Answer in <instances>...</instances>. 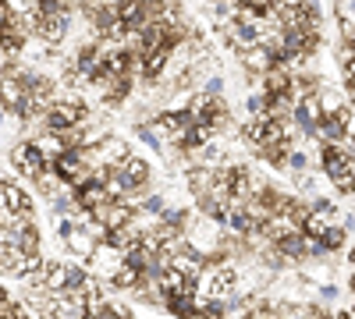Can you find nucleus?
<instances>
[{
  "instance_id": "obj_5",
  "label": "nucleus",
  "mask_w": 355,
  "mask_h": 319,
  "mask_svg": "<svg viewBox=\"0 0 355 319\" xmlns=\"http://www.w3.org/2000/svg\"><path fill=\"white\" fill-rule=\"evenodd\" d=\"M68 21H71V15L64 11V4L53 8V11H40V15H36V36H40L43 43L57 46V43L68 36Z\"/></svg>"
},
{
  "instance_id": "obj_10",
  "label": "nucleus",
  "mask_w": 355,
  "mask_h": 319,
  "mask_svg": "<svg viewBox=\"0 0 355 319\" xmlns=\"http://www.w3.org/2000/svg\"><path fill=\"white\" fill-rule=\"evenodd\" d=\"M320 107H323V118H331V113L345 110V100H341L334 89H327V93H320Z\"/></svg>"
},
{
  "instance_id": "obj_9",
  "label": "nucleus",
  "mask_w": 355,
  "mask_h": 319,
  "mask_svg": "<svg viewBox=\"0 0 355 319\" xmlns=\"http://www.w3.org/2000/svg\"><path fill=\"white\" fill-rule=\"evenodd\" d=\"M214 181H217V170H214V167H196V170H189V188H192L199 199L214 192Z\"/></svg>"
},
{
  "instance_id": "obj_16",
  "label": "nucleus",
  "mask_w": 355,
  "mask_h": 319,
  "mask_svg": "<svg viewBox=\"0 0 355 319\" xmlns=\"http://www.w3.org/2000/svg\"><path fill=\"white\" fill-rule=\"evenodd\" d=\"M15 305H11V298H8V291H0V319H4L8 312H11Z\"/></svg>"
},
{
  "instance_id": "obj_1",
  "label": "nucleus",
  "mask_w": 355,
  "mask_h": 319,
  "mask_svg": "<svg viewBox=\"0 0 355 319\" xmlns=\"http://www.w3.org/2000/svg\"><path fill=\"white\" fill-rule=\"evenodd\" d=\"M323 170H327V178L338 185V192H355V156H348L341 146H327L323 142Z\"/></svg>"
},
{
  "instance_id": "obj_15",
  "label": "nucleus",
  "mask_w": 355,
  "mask_h": 319,
  "mask_svg": "<svg viewBox=\"0 0 355 319\" xmlns=\"http://www.w3.org/2000/svg\"><path fill=\"white\" fill-rule=\"evenodd\" d=\"M306 163H309V160H306V153H299V149H291V153H288V167H291V170H299V174H302V170H306Z\"/></svg>"
},
{
  "instance_id": "obj_7",
  "label": "nucleus",
  "mask_w": 355,
  "mask_h": 319,
  "mask_svg": "<svg viewBox=\"0 0 355 319\" xmlns=\"http://www.w3.org/2000/svg\"><path fill=\"white\" fill-rule=\"evenodd\" d=\"M242 64H245L252 75H266V71L274 68V53L266 50L263 43H259V46H249V50H242Z\"/></svg>"
},
{
  "instance_id": "obj_14",
  "label": "nucleus",
  "mask_w": 355,
  "mask_h": 319,
  "mask_svg": "<svg viewBox=\"0 0 355 319\" xmlns=\"http://www.w3.org/2000/svg\"><path fill=\"white\" fill-rule=\"evenodd\" d=\"M220 89H224L220 75H210V78H206V85H202V93H206V96H220Z\"/></svg>"
},
{
  "instance_id": "obj_6",
  "label": "nucleus",
  "mask_w": 355,
  "mask_h": 319,
  "mask_svg": "<svg viewBox=\"0 0 355 319\" xmlns=\"http://www.w3.org/2000/svg\"><path fill=\"white\" fill-rule=\"evenodd\" d=\"M89 259H93V266H96L100 277H117V270L125 266V252L117 248V245H110V241H103Z\"/></svg>"
},
{
  "instance_id": "obj_2",
  "label": "nucleus",
  "mask_w": 355,
  "mask_h": 319,
  "mask_svg": "<svg viewBox=\"0 0 355 319\" xmlns=\"http://www.w3.org/2000/svg\"><path fill=\"white\" fill-rule=\"evenodd\" d=\"M11 163H15V170L21 174V178H28V181H40V178H46L50 174V156L36 146V142H21V146H15V153H11Z\"/></svg>"
},
{
  "instance_id": "obj_13",
  "label": "nucleus",
  "mask_w": 355,
  "mask_h": 319,
  "mask_svg": "<svg viewBox=\"0 0 355 319\" xmlns=\"http://www.w3.org/2000/svg\"><path fill=\"white\" fill-rule=\"evenodd\" d=\"M274 4H277V0H242V8H249V11H256V15L270 11Z\"/></svg>"
},
{
  "instance_id": "obj_18",
  "label": "nucleus",
  "mask_w": 355,
  "mask_h": 319,
  "mask_svg": "<svg viewBox=\"0 0 355 319\" xmlns=\"http://www.w3.org/2000/svg\"><path fill=\"white\" fill-rule=\"evenodd\" d=\"M239 4H242V0H239Z\"/></svg>"
},
{
  "instance_id": "obj_4",
  "label": "nucleus",
  "mask_w": 355,
  "mask_h": 319,
  "mask_svg": "<svg viewBox=\"0 0 355 319\" xmlns=\"http://www.w3.org/2000/svg\"><path fill=\"white\" fill-rule=\"evenodd\" d=\"M234 287H239V273H234V266L220 263V266H214V270H206V273H202L196 295L214 298V302H224V298H231Z\"/></svg>"
},
{
  "instance_id": "obj_11",
  "label": "nucleus",
  "mask_w": 355,
  "mask_h": 319,
  "mask_svg": "<svg viewBox=\"0 0 355 319\" xmlns=\"http://www.w3.org/2000/svg\"><path fill=\"white\" fill-rule=\"evenodd\" d=\"M8 8L15 15H36L40 11V0H8Z\"/></svg>"
},
{
  "instance_id": "obj_12",
  "label": "nucleus",
  "mask_w": 355,
  "mask_h": 319,
  "mask_svg": "<svg viewBox=\"0 0 355 319\" xmlns=\"http://www.w3.org/2000/svg\"><path fill=\"white\" fill-rule=\"evenodd\" d=\"M320 241H323V248L331 252V248H338V245L345 241V230H341V227H327V235H323Z\"/></svg>"
},
{
  "instance_id": "obj_3",
  "label": "nucleus",
  "mask_w": 355,
  "mask_h": 319,
  "mask_svg": "<svg viewBox=\"0 0 355 319\" xmlns=\"http://www.w3.org/2000/svg\"><path fill=\"white\" fill-rule=\"evenodd\" d=\"M82 121H85V110H82L78 100H53L46 107V113H43V128L57 131V135H64L68 128H75Z\"/></svg>"
},
{
  "instance_id": "obj_17",
  "label": "nucleus",
  "mask_w": 355,
  "mask_h": 319,
  "mask_svg": "<svg viewBox=\"0 0 355 319\" xmlns=\"http://www.w3.org/2000/svg\"><path fill=\"white\" fill-rule=\"evenodd\" d=\"M8 125V113H4V107H0V128H4Z\"/></svg>"
},
{
  "instance_id": "obj_19",
  "label": "nucleus",
  "mask_w": 355,
  "mask_h": 319,
  "mask_svg": "<svg viewBox=\"0 0 355 319\" xmlns=\"http://www.w3.org/2000/svg\"><path fill=\"white\" fill-rule=\"evenodd\" d=\"M316 319H320V316H316Z\"/></svg>"
},
{
  "instance_id": "obj_8",
  "label": "nucleus",
  "mask_w": 355,
  "mask_h": 319,
  "mask_svg": "<svg viewBox=\"0 0 355 319\" xmlns=\"http://www.w3.org/2000/svg\"><path fill=\"white\" fill-rule=\"evenodd\" d=\"M64 241H68V248H71L78 259H89V255L96 252V238L89 235V227H78V224H75V230H71Z\"/></svg>"
}]
</instances>
